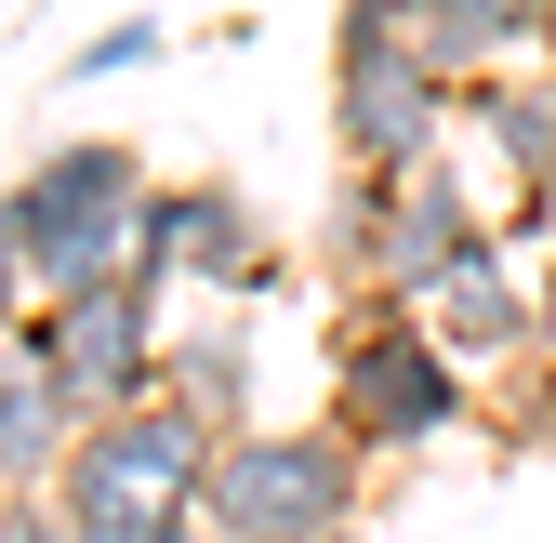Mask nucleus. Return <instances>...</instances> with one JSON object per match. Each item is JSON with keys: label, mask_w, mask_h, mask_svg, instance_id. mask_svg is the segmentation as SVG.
<instances>
[{"label": "nucleus", "mask_w": 556, "mask_h": 543, "mask_svg": "<svg viewBox=\"0 0 556 543\" xmlns=\"http://www.w3.org/2000/svg\"><path fill=\"white\" fill-rule=\"evenodd\" d=\"M358 491H371V464L331 425H252V438L213 451L199 517H213V543H239V530H358Z\"/></svg>", "instance_id": "nucleus-6"}, {"label": "nucleus", "mask_w": 556, "mask_h": 543, "mask_svg": "<svg viewBox=\"0 0 556 543\" xmlns=\"http://www.w3.org/2000/svg\"><path fill=\"white\" fill-rule=\"evenodd\" d=\"M0 543H80L53 491H0Z\"/></svg>", "instance_id": "nucleus-16"}, {"label": "nucleus", "mask_w": 556, "mask_h": 543, "mask_svg": "<svg viewBox=\"0 0 556 543\" xmlns=\"http://www.w3.org/2000/svg\"><path fill=\"white\" fill-rule=\"evenodd\" d=\"M160 397L199 425V438H252V331H239V305L226 318H199V331H173V358H160Z\"/></svg>", "instance_id": "nucleus-10"}, {"label": "nucleus", "mask_w": 556, "mask_h": 543, "mask_svg": "<svg viewBox=\"0 0 556 543\" xmlns=\"http://www.w3.org/2000/svg\"><path fill=\"white\" fill-rule=\"evenodd\" d=\"M239 543H358V530H239Z\"/></svg>", "instance_id": "nucleus-19"}, {"label": "nucleus", "mask_w": 556, "mask_h": 543, "mask_svg": "<svg viewBox=\"0 0 556 543\" xmlns=\"http://www.w3.org/2000/svg\"><path fill=\"white\" fill-rule=\"evenodd\" d=\"M438 318V345L464 358V371H517L530 345H543V305H530V265H504V252H477L464 279L425 305Z\"/></svg>", "instance_id": "nucleus-9"}, {"label": "nucleus", "mask_w": 556, "mask_h": 543, "mask_svg": "<svg viewBox=\"0 0 556 543\" xmlns=\"http://www.w3.org/2000/svg\"><path fill=\"white\" fill-rule=\"evenodd\" d=\"M477 412H491V384L438 345L425 305H344V331H331V412L318 425L358 451V464H425Z\"/></svg>", "instance_id": "nucleus-1"}, {"label": "nucleus", "mask_w": 556, "mask_h": 543, "mask_svg": "<svg viewBox=\"0 0 556 543\" xmlns=\"http://www.w3.org/2000/svg\"><path fill=\"white\" fill-rule=\"evenodd\" d=\"M132 279H160V292H213V305H265L278 292V239L252 213V186L239 173H173L147 199V265Z\"/></svg>", "instance_id": "nucleus-7"}, {"label": "nucleus", "mask_w": 556, "mask_h": 543, "mask_svg": "<svg viewBox=\"0 0 556 543\" xmlns=\"http://www.w3.org/2000/svg\"><path fill=\"white\" fill-rule=\"evenodd\" d=\"M27 318V226H14V186H0V331Z\"/></svg>", "instance_id": "nucleus-17"}, {"label": "nucleus", "mask_w": 556, "mask_h": 543, "mask_svg": "<svg viewBox=\"0 0 556 543\" xmlns=\"http://www.w3.org/2000/svg\"><path fill=\"white\" fill-rule=\"evenodd\" d=\"M80 397H66L40 358H0V491H53L66 451H80Z\"/></svg>", "instance_id": "nucleus-13"}, {"label": "nucleus", "mask_w": 556, "mask_h": 543, "mask_svg": "<svg viewBox=\"0 0 556 543\" xmlns=\"http://www.w3.org/2000/svg\"><path fill=\"white\" fill-rule=\"evenodd\" d=\"M160 53H173V40H160V14H119V27H93L80 53H66L53 80H119V66H160Z\"/></svg>", "instance_id": "nucleus-15"}, {"label": "nucleus", "mask_w": 556, "mask_h": 543, "mask_svg": "<svg viewBox=\"0 0 556 543\" xmlns=\"http://www.w3.org/2000/svg\"><path fill=\"white\" fill-rule=\"evenodd\" d=\"M14 358H40L80 412H147L160 397V358H173V292L160 279H106V292H66V305H27L14 318Z\"/></svg>", "instance_id": "nucleus-5"}, {"label": "nucleus", "mask_w": 556, "mask_h": 543, "mask_svg": "<svg viewBox=\"0 0 556 543\" xmlns=\"http://www.w3.org/2000/svg\"><path fill=\"white\" fill-rule=\"evenodd\" d=\"M477 252H504V226L477 213V186H464L451 160H425V173L384 186V226H371V265H358V305H438Z\"/></svg>", "instance_id": "nucleus-8"}, {"label": "nucleus", "mask_w": 556, "mask_h": 543, "mask_svg": "<svg viewBox=\"0 0 556 543\" xmlns=\"http://www.w3.org/2000/svg\"><path fill=\"white\" fill-rule=\"evenodd\" d=\"M464 119L491 132V160L530 186V213L556 199V66H491V80H464Z\"/></svg>", "instance_id": "nucleus-12"}, {"label": "nucleus", "mask_w": 556, "mask_h": 543, "mask_svg": "<svg viewBox=\"0 0 556 543\" xmlns=\"http://www.w3.org/2000/svg\"><path fill=\"white\" fill-rule=\"evenodd\" d=\"M147 147L119 132H66L14 173V226H27V305H66V292H106L147 265Z\"/></svg>", "instance_id": "nucleus-2"}, {"label": "nucleus", "mask_w": 556, "mask_h": 543, "mask_svg": "<svg viewBox=\"0 0 556 543\" xmlns=\"http://www.w3.org/2000/svg\"><path fill=\"white\" fill-rule=\"evenodd\" d=\"M451 80H491L504 53H556V0H397Z\"/></svg>", "instance_id": "nucleus-11"}, {"label": "nucleus", "mask_w": 556, "mask_h": 543, "mask_svg": "<svg viewBox=\"0 0 556 543\" xmlns=\"http://www.w3.org/2000/svg\"><path fill=\"white\" fill-rule=\"evenodd\" d=\"M0 358H14V331H0Z\"/></svg>", "instance_id": "nucleus-20"}, {"label": "nucleus", "mask_w": 556, "mask_h": 543, "mask_svg": "<svg viewBox=\"0 0 556 543\" xmlns=\"http://www.w3.org/2000/svg\"><path fill=\"white\" fill-rule=\"evenodd\" d=\"M199 491H213V438H199L173 397L80 425V451H66V478H53V504H66L80 543H213Z\"/></svg>", "instance_id": "nucleus-3"}, {"label": "nucleus", "mask_w": 556, "mask_h": 543, "mask_svg": "<svg viewBox=\"0 0 556 543\" xmlns=\"http://www.w3.org/2000/svg\"><path fill=\"white\" fill-rule=\"evenodd\" d=\"M384 186H397V173H344V186H331V213H318V265H331L344 292H358V265H371V226H384Z\"/></svg>", "instance_id": "nucleus-14"}, {"label": "nucleus", "mask_w": 556, "mask_h": 543, "mask_svg": "<svg viewBox=\"0 0 556 543\" xmlns=\"http://www.w3.org/2000/svg\"><path fill=\"white\" fill-rule=\"evenodd\" d=\"M451 119H464V80L410 40L397 0H344L331 27V147L344 173H425L451 160Z\"/></svg>", "instance_id": "nucleus-4"}, {"label": "nucleus", "mask_w": 556, "mask_h": 543, "mask_svg": "<svg viewBox=\"0 0 556 543\" xmlns=\"http://www.w3.org/2000/svg\"><path fill=\"white\" fill-rule=\"evenodd\" d=\"M530 305H543V345H556V252L530 265Z\"/></svg>", "instance_id": "nucleus-18"}]
</instances>
